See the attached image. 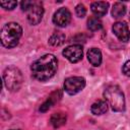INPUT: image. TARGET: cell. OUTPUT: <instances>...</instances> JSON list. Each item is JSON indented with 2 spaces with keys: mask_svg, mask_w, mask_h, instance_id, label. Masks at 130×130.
Returning <instances> with one entry per match:
<instances>
[{
  "mask_svg": "<svg viewBox=\"0 0 130 130\" xmlns=\"http://www.w3.org/2000/svg\"><path fill=\"white\" fill-rule=\"evenodd\" d=\"M58 61L52 54H46L36 60L31 66V74L39 81H46L53 77L57 71Z\"/></svg>",
  "mask_w": 130,
  "mask_h": 130,
  "instance_id": "cell-1",
  "label": "cell"
},
{
  "mask_svg": "<svg viewBox=\"0 0 130 130\" xmlns=\"http://www.w3.org/2000/svg\"><path fill=\"white\" fill-rule=\"evenodd\" d=\"M104 96L109 106L115 112H123L125 110L124 93L117 85H110L104 91Z\"/></svg>",
  "mask_w": 130,
  "mask_h": 130,
  "instance_id": "cell-3",
  "label": "cell"
},
{
  "mask_svg": "<svg viewBox=\"0 0 130 130\" xmlns=\"http://www.w3.org/2000/svg\"><path fill=\"white\" fill-rule=\"evenodd\" d=\"M115 36L121 41V42H128L130 39V31L128 24L125 21H117L113 24L112 27Z\"/></svg>",
  "mask_w": 130,
  "mask_h": 130,
  "instance_id": "cell-9",
  "label": "cell"
},
{
  "mask_svg": "<svg viewBox=\"0 0 130 130\" xmlns=\"http://www.w3.org/2000/svg\"><path fill=\"white\" fill-rule=\"evenodd\" d=\"M126 13V6L124 3L116 2L112 8V15L114 18H120Z\"/></svg>",
  "mask_w": 130,
  "mask_h": 130,
  "instance_id": "cell-15",
  "label": "cell"
},
{
  "mask_svg": "<svg viewBox=\"0 0 130 130\" xmlns=\"http://www.w3.org/2000/svg\"><path fill=\"white\" fill-rule=\"evenodd\" d=\"M85 86V79L81 76L68 77L64 81V89L69 94H75L82 90Z\"/></svg>",
  "mask_w": 130,
  "mask_h": 130,
  "instance_id": "cell-6",
  "label": "cell"
},
{
  "mask_svg": "<svg viewBox=\"0 0 130 130\" xmlns=\"http://www.w3.org/2000/svg\"><path fill=\"white\" fill-rule=\"evenodd\" d=\"M87 27L88 29H90L91 31H95V30H100L103 27V23L101 21V19L96 16H90L87 20Z\"/></svg>",
  "mask_w": 130,
  "mask_h": 130,
  "instance_id": "cell-17",
  "label": "cell"
},
{
  "mask_svg": "<svg viewBox=\"0 0 130 130\" xmlns=\"http://www.w3.org/2000/svg\"><path fill=\"white\" fill-rule=\"evenodd\" d=\"M61 98H62V92H61V90L58 89V90L53 91V92L50 94V96L48 98V100H47L46 102H44V103L41 105V107H40V112H42V113L47 112L49 109H51V107H52L54 104L58 103V102L61 100Z\"/></svg>",
  "mask_w": 130,
  "mask_h": 130,
  "instance_id": "cell-10",
  "label": "cell"
},
{
  "mask_svg": "<svg viewBox=\"0 0 130 130\" xmlns=\"http://www.w3.org/2000/svg\"><path fill=\"white\" fill-rule=\"evenodd\" d=\"M0 5L5 10H12L17 5V2L16 1H1L0 2Z\"/></svg>",
  "mask_w": 130,
  "mask_h": 130,
  "instance_id": "cell-18",
  "label": "cell"
},
{
  "mask_svg": "<svg viewBox=\"0 0 130 130\" xmlns=\"http://www.w3.org/2000/svg\"><path fill=\"white\" fill-rule=\"evenodd\" d=\"M108 110V103L106 101H98L91 105L90 111L93 115H103Z\"/></svg>",
  "mask_w": 130,
  "mask_h": 130,
  "instance_id": "cell-14",
  "label": "cell"
},
{
  "mask_svg": "<svg viewBox=\"0 0 130 130\" xmlns=\"http://www.w3.org/2000/svg\"><path fill=\"white\" fill-rule=\"evenodd\" d=\"M22 35V28L17 22H8L6 23L0 34L1 44L5 48H13L18 44V41Z\"/></svg>",
  "mask_w": 130,
  "mask_h": 130,
  "instance_id": "cell-2",
  "label": "cell"
},
{
  "mask_svg": "<svg viewBox=\"0 0 130 130\" xmlns=\"http://www.w3.org/2000/svg\"><path fill=\"white\" fill-rule=\"evenodd\" d=\"M65 39H66V37L63 32L57 31V32H55L51 36V38L49 39V43H50L51 46L58 47V46H61L62 44H64Z\"/></svg>",
  "mask_w": 130,
  "mask_h": 130,
  "instance_id": "cell-16",
  "label": "cell"
},
{
  "mask_svg": "<svg viewBox=\"0 0 130 130\" xmlns=\"http://www.w3.org/2000/svg\"><path fill=\"white\" fill-rule=\"evenodd\" d=\"M66 120H67V117H66L65 113L58 112V113H54V114L51 116L50 123L52 124V126H53L54 128H60L61 126L65 125Z\"/></svg>",
  "mask_w": 130,
  "mask_h": 130,
  "instance_id": "cell-13",
  "label": "cell"
},
{
  "mask_svg": "<svg viewBox=\"0 0 130 130\" xmlns=\"http://www.w3.org/2000/svg\"><path fill=\"white\" fill-rule=\"evenodd\" d=\"M123 73L126 75V76H128V77H130V60H128L124 65H123Z\"/></svg>",
  "mask_w": 130,
  "mask_h": 130,
  "instance_id": "cell-20",
  "label": "cell"
},
{
  "mask_svg": "<svg viewBox=\"0 0 130 130\" xmlns=\"http://www.w3.org/2000/svg\"><path fill=\"white\" fill-rule=\"evenodd\" d=\"M87 59L93 66H100L102 63V53L98 48H91L87 51Z\"/></svg>",
  "mask_w": 130,
  "mask_h": 130,
  "instance_id": "cell-12",
  "label": "cell"
},
{
  "mask_svg": "<svg viewBox=\"0 0 130 130\" xmlns=\"http://www.w3.org/2000/svg\"><path fill=\"white\" fill-rule=\"evenodd\" d=\"M23 78L20 70L15 66L7 67L3 72V82L7 89L10 91H16L20 88Z\"/></svg>",
  "mask_w": 130,
  "mask_h": 130,
  "instance_id": "cell-4",
  "label": "cell"
},
{
  "mask_svg": "<svg viewBox=\"0 0 130 130\" xmlns=\"http://www.w3.org/2000/svg\"><path fill=\"white\" fill-rule=\"evenodd\" d=\"M75 12H76V15L78 17H84L85 14H86V8L83 4H78L76 7H75Z\"/></svg>",
  "mask_w": 130,
  "mask_h": 130,
  "instance_id": "cell-19",
  "label": "cell"
},
{
  "mask_svg": "<svg viewBox=\"0 0 130 130\" xmlns=\"http://www.w3.org/2000/svg\"><path fill=\"white\" fill-rule=\"evenodd\" d=\"M27 20L30 24H38L41 22L44 15V7L43 3L40 1H31L30 6L26 10Z\"/></svg>",
  "mask_w": 130,
  "mask_h": 130,
  "instance_id": "cell-5",
  "label": "cell"
},
{
  "mask_svg": "<svg viewBox=\"0 0 130 130\" xmlns=\"http://www.w3.org/2000/svg\"><path fill=\"white\" fill-rule=\"evenodd\" d=\"M90 8H91L92 13L96 17H102L107 13L108 8H109V3L105 1H95L91 3Z\"/></svg>",
  "mask_w": 130,
  "mask_h": 130,
  "instance_id": "cell-11",
  "label": "cell"
},
{
  "mask_svg": "<svg viewBox=\"0 0 130 130\" xmlns=\"http://www.w3.org/2000/svg\"><path fill=\"white\" fill-rule=\"evenodd\" d=\"M70 20H71V13L65 7L58 9L53 15V22L60 27H64L68 25Z\"/></svg>",
  "mask_w": 130,
  "mask_h": 130,
  "instance_id": "cell-8",
  "label": "cell"
},
{
  "mask_svg": "<svg viewBox=\"0 0 130 130\" xmlns=\"http://www.w3.org/2000/svg\"><path fill=\"white\" fill-rule=\"evenodd\" d=\"M62 54L71 63H77L78 61H80L82 59L83 50H82L81 45L75 44V45H70V46L66 47L63 50Z\"/></svg>",
  "mask_w": 130,
  "mask_h": 130,
  "instance_id": "cell-7",
  "label": "cell"
},
{
  "mask_svg": "<svg viewBox=\"0 0 130 130\" xmlns=\"http://www.w3.org/2000/svg\"><path fill=\"white\" fill-rule=\"evenodd\" d=\"M30 4H31V1H27V0H24V1H22V2L20 3L21 9H22L23 11H26V10L28 9V7L30 6Z\"/></svg>",
  "mask_w": 130,
  "mask_h": 130,
  "instance_id": "cell-21",
  "label": "cell"
}]
</instances>
